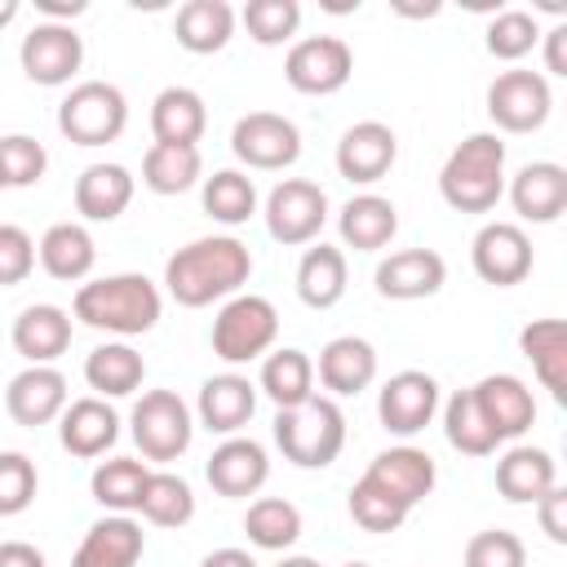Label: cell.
Instances as JSON below:
<instances>
[{
    "instance_id": "obj_1",
    "label": "cell",
    "mask_w": 567,
    "mask_h": 567,
    "mask_svg": "<svg viewBox=\"0 0 567 567\" xmlns=\"http://www.w3.org/2000/svg\"><path fill=\"white\" fill-rule=\"evenodd\" d=\"M248 275H252V252L235 235L190 239L164 261V288L186 310H204L213 301H230L235 292H244Z\"/></svg>"
},
{
    "instance_id": "obj_2",
    "label": "cell",
    "mask_w": 567,
    "mask_h": 567,
    "mask_svg": "<svg viewBox=\"0 0 567 567\" xmlns=\"http://www.w3.org/2000/svg\"><path fill=\"white\" fill-rule=\"evenodd\" d=\"M159 310H164L159 288L146 275H137V270L84 279L75 288V301H71V315L84 328L106 332V337H120V341L151 332L159 323Z\"/></svg>"
},
{
    "instance_id": "obj_3",
    "label": "cell",
    "mask_w": 567,
    "mask_h": 567,
    "mask_svg": "<svg viewBox=\"0 0 567 567\" xmlns=\"http://www.w3.org/2000/svg\"><path fill=\"white\" fill-rule=\"evenodd\" d=\"M439 195L456 213H492L505 195V142L496 133H470L439 168Z\"/></svg>"
},
{
    "instance_id": "obj_4",
    "label": "cell",
    "mask_w": 567,
    "mask_h": 567,
    "mask_svg": "<svg viewBox=\"0 0 567 567\" xmlns=\"http://www.w3.org/2000/svg\"><path fill=\"white\" fill-rule=\"evenodd\" d=\"M275 447L297 470H323L346 447V412L328 394H315L297 408H279L275 412Z\"/></svg>"
},
{
    "instance_id": "obj_5",
    "label": "cell",
    "mask_w": 567,
    "mask_h": 567,
    "mask_svg": "<svg viewBox=\"0 0 567 567\" xmlns=\"http://www.w3.org/2000/svg\"><path fill=\"white\" fill-rule=\"evenodd\" d=\"M279 341V310L270 306V297L257 292H235L230 301H221L217 319H213V354L221 363H252L266 359Z\"/></svg>"
},
{
    "instance_id": "obj_6",
    "label": "cell",
    "mask_w": 567,
    "mask_h": 567,
    "mask_svg": "<svg viewBox=\"0 0 567 567\" xmlns=\"http://www.w3.org/2000/svg\"><path fill=\"white\" fill-rule=\"evenodd\" d=\"M58 128L75 146H106L128 128V97L111 80H80L58 102Z\"/></svg>"
},
{
    "instance_id": "obj_7",
    "label": "cell",
    "mask_w": 567,
    "mask_h": 567,
    "mask_svg": "<svg viewBox=\"0 0 567 567\" xmlns=\"http://www.w3.org/2000/svg\"><path fill=\"white\" fill-rule=\"evenodd\" d=\"M128 434L142 452V461H177L195 439V412L177 390H142V399L128 412Z\"/></svg>"
},
{
    "instance_id": "obj_8",
    "label": "cell",
    "mask_w": 567,
    "mask_h": 567,
    "mask_svg": "<svg viewBox=\"0 0 567 567\" xmlns=\"http://www.w3.org/2000/svg\"><path fill=\"white\" fill-rule=\"evenodd\" d=\"M261 217H266V230L275 244H284V248L315 244L323 221H328V190L310 177H284L266 195Z\"/></svg>"
},
{
    "instance_id": "obj_9",
    "label": "cell",
    "mask_w": 567,
    "mask_h": 567,
    "mask_svg": "<svg viewBox=\"0 0 567 567\" xmlns=\"http://www.w3.org/2000/svg\"><path fill=\"white\" fill-rule=\"evenodd\" d=\"M554 111V89L540 71L509 66L487 84V115L501 133H536Z\"/></svg>"
},
{
    "instance_id": "obj_10",
    "label": "cell",
    "mask_w": 567,
    "mask_h": 567,
    "mask_svg": "<svg viewBox=\"0 0 567 567\" xmlns=\"http://www.w3.org/2000/svg\"><path fill=\"white\" fill-rule=\"evenodd\" d=\"M230 151L257 173H279L301 159V128L279 111H248L230 128Z\"/></svg>"
},
{
    "instance_id": "obj_11",
    "label": "cell",
    "mask_w": 567,
    "mask_h": 567,
    "mask_svg": "<svg viewBox=\"0 0 567 567\" xmlns=\"http://www.w3.org/2000/svg\"><path fill=\"white\" fill-rule=\"evenodd\" d=\"M354 75V53L341 35H306L292 40L288 58H284V80L306 93V97H328L341 93Z\"/></svg>"
},
{
    "instance_id": "obj_12",
    "label": "cell",
    "mask_w": 567,
    "mask_h": 567,
    "mask_svg": "<svg viewBox=\"0 0 567 567\" xmlns=\"http://www.w3.org/2000/svg\"><path fill=\"white\" fill-rule=\"evenodd\" d=\"M18 62L31 84H71L75 71L84 66V35L71 22H35L18 44Z\"/></svg>"
},
{
    "instance_id": "obj_13",
    "label": "cell",
    "mask_w": 567,
    "mask_h": 567,
    "mask_svg": "<svg viewBox=\"0 0 567 567\" xmlns=\"http://www.w3.org/2000/svg\"><path fill=\"white\" fill-rule=\"evenodd\" d=\"M532 239L518 221H487L470 244V266L492 288H514L532 275Z\"/></svg>"
},
{
    "instance_id": "obj_14",
    "label": "cell",
    "mask_w": 567,
    "mask_h": 567,
    "mask_svg": "<svg viewBox=\"0 0 567 567\" xmlns=\"http://www.w3.org/2000/svg\"><path fill=\"white\" fill-rule=\"evenodd\" d=\"M434 412H439V381L421 368H403L377 390V416L399 439L421 434L434 421Z\"/></svg>"
},
{
    "instance_id": "obj_15",
    "label": "cell",
    "mask_w": 567,
    "mask_h": 567,
    "mask_svg": "<svg viewBox=\"0 0 567 567\" xmlns=\"http://www.w3.org/2000/svg\"><path fill=\"white\" fill-rule=\"evenodd\" d=\"M363 478L372 487H381L390 501H399L408 514L434 492L439 483V465L425 447H412V443H399V447H385L372 456V465L363 470Z\"/></svg>"
},
{
    "instance_id": "obj_16",
    "label": "cell",
    "mask_w": 567,
    "mask_h": 567,
    "mask_svg": "<svg viewBox=\"0 0 567 567\" xmlns=\"http://www.w3.org/2000/svg\"><path fill=\"white\" fill-rule=\"evenodd\" d=\"M204 478H208V487H213L217 496H226V501H248V496H257V492L266 487V478H270V456H266V447H261L257 439L230 434V439H221V443L213 447V456H208V465H204Z\"/></svg>"
},
{
    "instance_id": "obj_17",
    "label": "cell",
    "mask_w": 567,
    "mask_h": 567,
    "mask_svg": "<svg viewBox=\"0 0 567 567\" xmlns=\"http://www.w3.org/2000/svg\"><path fill=\"white\" fill-rule=\"evenodd\" d=\"M66 403H71V390H66V377L53 363H27L4 385V412L13 416V425H27V430L53 425Z\"/></svg>"
},
{
    "instance_id": "obj_18",
    "label": "cell",
    "mask_w": 567,
    "mask_h": 567,
    "mask_svg": "<svg viewBox=\"0 0 567 567\" xmlns=\"http://www.w3.org/2000/svg\"><path fill=\"white\" fill-rule=\"evenodd\" d=\"M332 159H337V173H341L346 182L372 186V182H381V177L394 168V159H399V137H394V128L381 124V120H359V124H350V128L341 133Z\"/></svg>"
},
{
    "instance_id": "obj_19",
    "label": "cell",
    "mask_w": 567,
    "mask_h": 567,
    "mask_svg": "<svg viewBox=\"0 0 567 567\" xmlns=\"http://www.w3.org/2000/svg\"><path fill=\"white\" fill-rule=\"evenodd\" d=\"M470 394H474L483 421L492 425V434H496L501 443L523 439V434L532 430V421H536V394H532L527 381L514 377V372H492V377L474 381Z\"/></svg>"
},
{
    "instance_id": "obj_20",
    "label": "cell",
    "mask_w": 567,
    "mask_h": 567,
    "mask_svg": "<svg viewBox=\"0 0 567 567\" xmlns=\"http://www.w3.org/2000/svg\"><path fill=\"white\" fill-rule=\"evenodd\" d=\"M372 284L385 301H421L447 284V261L434 248H399L377 261Z\"/></svg>"
},
{
    "instance_id": "obj_21",
    "label": "cell",
    "mask_w": 567,
    "mask_h": 567,
    "mask_svg": "<svg viewBox=\"0 0 567 567\" xmlns=\"http://www.w3.org/2000/svg\"><path fill=\"white\" fill-rule=\"evenodd\" d=\"M257 412V381H248L244 372H217L199 385V399H195V421L208 430V434H239Z\"/></svg>"
},
{
    "instance_id": "obj_22",
    "label": "cell",
    "mask_w": 567,
    "mask_h": 567,
    "mask_svg": "<svg viewBox=\"0 0 567 567\" xmlns=\"http://www.w3.org/2000/svg\"><path fill=\"white\" fill-rule=\"evenodd\" d=\"M115 439H120V416H115V408H111L106 399H97V394L71 399V403L62 408V416H58V443H62L71 456H80V461L106 456V452L115 447Z\"/></svg>"
},
{
    "instance_id": "obj_23",
    "label": "cell",
    "mask_w": 567,
    "mask_h": 567,
    "mask_svg": "<svg viewBox=\"0 0 567 567\" xmlns=\"http://www.w3.org/2000/svg\"><path fill=\"white\" fill-rule=\"evenodd\" d=\"M315 377L319 385L332 394V399H350V394H363L372 381H377V350L368 337H332L323 350H319V363H315Z\"/></svg>"
},
{
    "instance_id": "obj_24",
    "label": "cell",
    "mask_w": 567,
    "mask_h": 567,
    "mask_svg": "<svg viewBox=\"0 0 567 567\" xmlns=\"http://www.w3.org/2000/svg\"><path fill=\"white\" fill-rule=\"evenodd\" d=\"M146 549V532L133 514H106L97 518L84 540L71 554V567H137Z\"/></svg>"
},
{
    "instance_id": "obj_25",
    "label": "cell",
    "mask_w": 567,
    "mask_h": 567,
    "mask_svg": "<svg viewBox=\"0 0 567 567\" xmlns=\"http://www.w3.org/2000/svg\"><path fill=\"white\" fill-rule=\"evenodd\" d=\"M509 204L523 221H536V226L558 221L563 208H567V168L554 164V159L523 164L509 182Z\"/></svg>"
},
{
    "instance_id": "obj_26",
    "label": "cell",
    "mask_w": 567,
    "mask_h": 567,
    "mask_svg": "<svg viewBox=\"0 0 567 567\" xmlns=\"http://www.w3.org/2000/svg\"><path fill=\"white\" fill-rule=\"evenodd\" d=\"M9 341L27 363H58L71 346V315L53 301H35V306L18 310Z\"/></svg>"
},
{
    "instance_id": "obj_27",
    "label": "cell",
    "mask_w": 567,
    "mask_h": 567,
    "mask_svg": "<svg viewBox=\"0 0 567 567\" xmlns=\"http://www.w3.org/2000/svg\"><path fill=\"white\" fill-rule=\"evenodd\" d=\"M337 235L354 252H381L399 235V208H394V199L372 195V190L350 195L341 204V213H337Z\"/></svg>"
},
{
    "instance_id": "obj_28",
    "label": "cell",
    "mask_w": 567,
    "mask_h": 567,
    "mask_svg": "<svg viewBox=\"0 0 567 567\" xmlns=\"http://www.w3.org/2000/svg\"><path fill=\"white\" fill-rule=\"evenodd\" d=\"M549 487H558V465L545 447H532V443L505 447V456L496 461V492L509 505H536Z\"/></svg>"
},
{
    "instance_id": "obj_29",
    "label": "cell",
    "mask_w": 567,
    "mask_h": 567,
    "mask_svg": "<svg viewBox=\"0 0 567 567\" xmlns=\"http://www.w3.org/2000/svg\"><path fill=\"white\" fill-rule=\"evenodd\" d=\"M133 190H137V177L124 164H106V159L89 164L75 177V213L84 221H115L133 204Z\"/></svg>"
},
{
    "instance_id": "obj_30",
    "label": "cell",
    "mask_w": 567,
    "mask_h": 567,
    "mask_svg": "<svg viewBox=\"0 0 567 567\" xmlns=\"http://www.w3.org/2000/svg\"><path fill=\"white\" fill-rule=\"evenodd\" d=\"M35 261L44 266L49 279L84 284L93 261H97V244H93V235L80 221H53L40 235V244H35Z\"/></svg>"
},
{
    "instance_id": "obj_31",
    "label": "cell",
    "mask_w": 567,
    "mask_h": 567,
    "mask_svg": "<svg viewBox=\"0 0 567 567\" xmlns=\"http://www.w3.org/2000/svg\"><path fill=\"white\" fill-rule=\"evenodd\" d=\"M208 128V106L195 89L186 84H168L155 93L151 102V133L155 142H168V146H199Z\"/></svg>"
},
{
    "instance_id": "obj_32",
    "label": "cell",
    "mask_w": 567,
    "mask_h": 567,
    "mask_svg": "<svg viewBox=\"0 0 567 567\" xmlns=\"http://www.w3.org/2000/svg\"><path fill=\"white\" fill-rule=\"evenodd\" d=\"M346 284H350V266H346V252L332 248V244H310L297 261V297L301 306L310 310H332L341 297H346Z\"/></svg>"
},
{
    "instance_id": "obj_33",
    "label": "cell",
    "mask_w": 567,
    "mask_h": 567,
    "mask_svg": "<svg viewBox=\"0 0 567 567\" xmlns=\"http://www.w3.org/2000/svg\"><path fill=\"white\" fill-rule=\"evenodd\" d=\"M518 350L532 363L536 381L563 403L567 399V323L563 319H532L518 332Z\"/></svg>"
},
{
    "instance_id": "obj_34",
    "label": "cell",
    "mask_w": 567,
    "mask_h": 567,
    "mask_svg": "<svg viewBox=\"0 0 567 567\" xmlns=\"http://www.w3.org/2000/svg\"><path fill=\"white\" fill-rule=\"evenodd\" d=\"M173 35L186 53L195 58H208V53H221L235 35V9L226 0H186L173 18Z\"/></svg>"
},
{
    "instance_id": "obj_35",
    "label": "cell",
    "mask_w": 567,
    "mask_h": 567,
    "mask_svg": "<svg viewBox=\"0 0 567 567\" xmlns=\"http://www.w3.org/2000/svg\"><path fill=\"white\" fill-rule=\"evenodd\" d=\"M84 381L97 399H124L133 390H142L146 381V359L128 346V341H102L97 350H89L84 359Z\"/></svg>"
},
{
    "instance_id": "obj_36",
    "label": "cell",
    "mask_w": 567,
    "mask_h": 567,
    "mask_svg": "<svg viewBox=\"0 0 567 567\" xmlns=\"http://www.w3.org/2000/svg\"><path fill=\"white\" fill-rule=\"evenodd\" d=\"M257 390L275 403V408H297L306 399H315V359L297 346H284V350H270L261 359V377H257Z\"/></svg>"
},
{
    "instance_id": "obj_37",
    "label": "cell",
    "mask_w": 567,
    "mask_h": 567,
    "mask_svg": "<svg viewBox=\"0 0 567 567\" xmlns=\"http://www.w3.org/2000/svg\"><path fill=\"white\" fill-rule=\"evenodd\" d=\"M204 177V155L199 146H168L151 142L142 155V186L155 195H182Z\"/></svg>"
},
{
    "instance_id": "obj_38",
    "label": "cell",
    "mask_w": 567,
    "mask_h": 567,
    "mask_svg": "<svg viewBox=\"0 0 567 567\" xmlns=\"http://www.w3.org/2000/svg\"><path fill=\"white\" fill-rule=\"evenodd\" d=\"M146 478H151V465L146 461H137V456H111V461H97V470L89 478V492H93V501L106 514H133L137 501H142Z\"/></svg>"
},
{
    "instance_id": "obj_39",
    "label": "cell",
    "mask_w": 567,
    "mask_h": 567,
    "mask_svg": "<svg viewBox=\"0 0 567 567\" xmlns=\"http://www.w3.org/2000/svg\"><path fill=\"white\" fill-rule=\"evenodd\" d=\"M137 514L151 527H186L195 518V492H190V483L182 474L151 470V478L142 487V501H137Z\"/></svg>"
},
{
    "instance_id": "obj_40",
    "label": "cell",
    "mask_w": 567,
    "mask_h": 567,
    "mask_svg": "<svg viewBox=\"0 0 567 567\" xmlns=\"http://www.w3.org/2000/svg\"><path fill=\"white\" fill-rule=\"evenodd\" d=\"M244 532H248V540L257 549L284 554L301 536V509L292 501H284V496H257L248 505V514H244Z\"/></svg>"
},
{
    "instance_id": "obj_41",
    "label": "cell",
    "mask_w": 567,
    "mask_h": 567,
    "mask_svg": "<svg viewBox=\"0 0 567 567\" xmlns=\"http://www.w3.org/2000/svg\"><path fill=\"white\" fill-rule=\"evenodd\" d=\"M204 213L221 226H244L257 213V186L239 168H217L204 177Z\"/></svg>"
},
{
    "instance_id": "obj_42",
    "label": "cell",
    "mask_w": 567,
    "mask_h": 567,
    "mask_svg": "<svg viewBox=\"0 0 567 567\" xmlns=\"http://www.w3.org/2000/svg\"><path fill=\"white\" fill-rule=\"evenodd\" d=\"M443 434L447 443L461 452V456H492L501 447V439L492 434V425L483 421L478 403L470 390H456L447 403H443Z\"/></svg>"
},
{
    "instance_id": "obj_43",
    "label": "cell",
    "mask_w": 567,
    "mask_h": 567,
    "mask_svg": "<svg viewBox=\"0 0 567 567\" xmlns=\"http://www.w3.org/2000/svg\"><path fill=\"white\" fill-rule=\"evenodd\" d=\"M487 53L496 62H523L536 44H540V22L536 13L527 9H501L492 22H487V35H483Z\"/></svg>"
},
{
    "instance_id": "obj_44",
    "label": "cell",
    "mask_w": 567,
    "mask_h": 567,
    "mask_svg": "<svg viewBox=\"0 0 567 567\" xmlns=\"http://www.w3.org/2000/svg\"><path fill=\"white\" fill-rule=\"evenodd\" d=\"M239 22L248 27V35L261 44V49H275V44H288L301 27V4L297 0H248Z\"/></svg>"
},
{
    "instance_id": "obj_45",
    "label": "cell",
    "mask_w": 567,
    "mask_h": 567,
    "mask_svg": "<svg viewBox=\"0 0 567 567\" xmlns=\"http://www.w3.org/2000/svg\"><path fill=\"white\" fill-rule=\"evenodd\" d=\"M44 168H49V151L40 137H31V133L0 137V186H13V190L35 186L44 177Z\"/></svg>"
},
{
    "instance_id": "obj_46",
    "label": "cell",
    "mask_w": 567,
    "mask_h": 567,
    "mask_svg": "<svg viewBox=\"0 0 567 567\" xmlns=\"http://www.w3.org/2000/svg\"><path fill=\"white\" fill-rule=\"evenodd\" d=\"M346 509H350V518H354L363 532H377V536H385V532H399V527L408 523V509H403L399 501H390L381 487H372L368 478H359V483L350 487V496H346Z\"/></svg>"
},
{
    "instance_id": "obj_47",
    "label": "cell",
    "mask_w": 567,
    "mask_h": 567,
    "mask_svg": "<svg viewBox=\"0 0 567 567\" xmlns=\"http://www.w3.org/2000/svg\"><path fill=\"white\" fill-rule=\"evenodd\" d=\"M35 487H40L35 461L27 452H0V518L22 514L35 501Z\"/></svg>"
},
{
    "instance_id": "obj_48",
    "label": "cell",
    "mask_w": 567,
    "mask_h": 567,
    "mask_svg": "<svg viewBox=\"0 0 567 567\" xmlns=\"http://www.w3.org/2000/svg\"><path fill=\"white\" fill-rule=\"evenodd\" d=\"M465 567H527V545L505 527L474 532L465 545Z\"/></svg>"
},
{
    "instance_id": "obj_49",
    "label": "cell",
    "mask_w": 567,
    "mask_h": 567,
    "mask_svg": "<svg viewBox=\"0 0 567 567\" xmlns=\"http://www.w3.org/2000/svg\"><path fill=\"white\" fill-rule=\"evenodd\" d=\"M31 270H35V239L22 226L0 221V288L22 284Z\"/></svg>"
},
{
    "instance_id": "obj_50",
    "label": "cell",
    "mask_w": 567,
    "mask_h": 567,
    "mask_svg": "<svg viewBox=\"0 0 567 567\" xmlns=\"http://www.w3.org/2000/svg\"><path fill=\"white\" fill-rule=\"evenodd\" d=\"M536 518H540V532L554 545H567V487H549L536 501Z\"/></svg>"
},
{
    "instance_id": "obj_51",
    "label": "cell",
    "mask_w": 567,
    "mask_h": 567,
    "mask_svg": "<svg viewBox=\"0 0 567 567\" xmlns=\"http://www.w3.org/2000/svg\"><path fill=\"white\" fill-rule=\"evenodd\" d=\"M540 44H545V80L549 75H567V22H558V27H549V31H540Z\"/></svg>"
},
{
    "instance_id": "obj_52",
    "label": "cell",
    "mask_w": 567,
    "mask_h": 567,
    "mask_svg": "<svg viewBox=\"0 0 567 567\" xmlns=\"http://www.w3.org/2000/svg\"><path fill=\"white\" fill-rule=\"evenodd\" d=\"M0 567H49L31 540H0Z\"/></svg>"
},
{
    "instance_id": "obj_53",
    "label": "cell",
    "mask_w": 567,
    "mask_h": 567,
    "mask_svg": "<svg viewBox=\"0 0 567 567\" xmlns=\"http://www.w3.org/2000/svg\"><path fill=\"white\" fill-rule=\"evenodd\" d=\"M35 9L44 13V22H71V18H80L89 4H84V0H35Z\"/></svg>"
},
{
    "instance_id": "obj_54",
    "label": "cell",
    "mask_w": 567,
    "mask_h": 567,
    "mask_svg": "<svg viewBox=\"0 0 567 567\" xmlns=\"http://www.w3.org/2000/svg\"><path fill=\"white\" fill-rule=\"evenodd\" d=\"M199 567H257V558L248 554V549H235V545H226V549H213Z\"/></svg>"
},
{
    "instance_id": "obj_55",
    "label": "cell",
    "mask_w": 567,
    "mask_h": 567,
    "mask_svg": "<svg viewBox=\"0 0 567 567\" xmlns=\"http://www.w3.org/2000/svg\"><path fill=\"white\" fill-rule=\"evenodd\" d=\"M394 13H403V18H434L439 4H394Z\"/></svg>"
},
{
    "instance_id": "obj_56",
    "label": "cell",
    "mask_w": 567,
    "mask_h": 567,
    "mask_svg": "<svg viewBox=\"0 0 567 567\" xmlns=\"http://www.w3.org/2000/svg\"><path fill=\"white\" fill-rule=\"evenodd\" d=\"M18 18V0H0V27H9Z\"/></svg>"
},
{
    "instance_id": "obj_57",
    "label": "cell",
    "mask_w": 567,
    "mask_h": 567,
    "mask_svg": "<svg viewBox=\"0 0 567 567\" xmlns=\"http://www.w3.org/2000/svg\"><path fill=\"white\" fill-rule=\"evenodd\" d=\"M279 567H323V563H315V558H306V554H288Z\"/></svg>"
},
{
    "instance_id": "obj_58",
    "label": "cell",
    "mask_w": 567,
    "mask_h": 567,
    "mask_svg": "<svg viewBox=\"0 0 567 567\" xmlns=\"http://www.w3.org/2000/svg\"><path fill=\"white\" fill-rule=\"evenodd\" d=\"M346 567H368V563H346Z\"/></svg>"
},
{
    "instance_id": "obj_59",
    "label": "cell",
    "mask_w": 567,
    "mask_h": 567,
    "mask_svg": "<svg viewBox=\"0 0 567 567\" xmlns=\"http://www.w3.org/2000/svg\"><path fill=\"white\" fill-rule=\"evenodd\" d=\"M0 190H4V186H0Z\"/></svg>"
}]
</instances>
